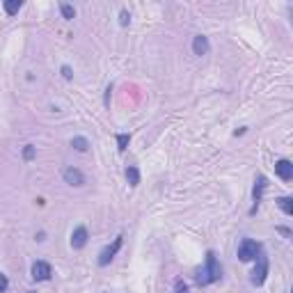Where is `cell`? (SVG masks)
<instances>
[{
  "mask_svg": "<svg viewBox=\"0 0 293 293\" xmlns=\"http://www.w3.org/2000/svg\"><path fill=\"white\" fill-rule=\"evenodd\" d=\"M60 12H62V19H67V21H71L76 16V9L69 2H60Z\"/></svg>",
  "mask_w": 293,
  "mask_h": 293,
  "instance_id": "cell-15",
  "label": "cell"
},
{
  "mask_svg": "<svg viewBox=\"0 0 293 293\" xmlns=\"http://www.w3.org/2000/svg\"><path fill=\"white\" fill-rule=\"evenodd\" d=\"M220 280H222V266H220V261L213 250H208L204 268H200V270L195 273V284H197V287H208V284H215V282H220Z\"/></svg>",
  "mask_w": 293,
  "mask_h": 293,
  "instance_id": "cell-1",
  "label": "cell"
},
{
  "mask_svg": "<svg viewBox=\"0 0 293 293\" xmlns=\"http://www.w3.org/2000/svg\"><path fill=\"white\" fill-rule=\"evenodd\" d=\"M26 293H37V291H26Z\"/></svg>",
  "mask_w": 293,
  "mask_h": 293,
  "instance_id": "cell-23",
  "label": "cell"
},
{
  "mask_svg": "<svg viewBox=\"0 0 293 293\" xmlns=\"http://www.w3.org/2000/svg\"><path fill=\"white\" fill-rule=\"evenodd\" d=\"M275 174H277L282 181H291L293 179V163L289 158H280L275 163Z\"/></svg>",
  "mask_w": 293,
  "mask_h": 293,
  "instance_id": "cell-9",
  "label": "cell"
},
{
  "mask_svg": "<svg viewBox=\"0 0 293 293\" xmlns=\"http://www.w3.org/2000/svg\"><path fill=\"white\" fill-rule=\"evenodd\" d=\"M266 186H268V179L264 176V174H259L257 179H254V190H252V208L247 211L250 215H254L257 211H259V204H261V197H264V190H266Z\"/></svg>",
  "mask_w": 293,
  "mask_h": 293,
  "instance_id": "cell-5",
  "label": "cell"
},
{
  "mask_svg": "<svg viewBox=\"0 0 293 293\" xmlns=\"http://www.w3.org/2000/svg\"><path fill=\"white\" fill-rule=\"evenodd\" d=\"M7 287H9V280H7V275L0 273V293H5Z\"/></svg>",
  "mask_w": 293,
  "mask_h": 293,
  "instance_id": "cell-21",
  "label": "cell"
},
{
  "mask_svg": "<svg viewBox=\"0 0 293 293\" xmlns=\"http://www.w3.org/2000/svg\"><path fill=\"white\" fill-rule=\"evenodd\" d=\"M128 23H131V14H128V9H121L119 12V26L126 28Z\"/></svg>",
  "mask_w": 293,
  "mask_h": 293,
  "instance_id": "cell-19",
  "label": "cell"
},
{
  "mask_svg": "<svg viewBox=\"0 0 293 293\" xmlns=\"http://www.w3.org/2000/svg\"><path fill=\"white\" fill-rule=\"evenodd\" d=\"M208 51H211L208 37H204V34H195L193 37V53L202 58V55H208Z\"/></svg>",
  "mask_w": 293,
  "mask_h": 293,
  "instance_id": "cell-10",
  "label": "cell"
},
{
  "mask_svg": "<svg viewBox=\"0 0 293 293\" xmlns=\"http://www.w3.org/2000/svg\"><path fill=\"white\" fill-rule=\"evenodd\" d=\"M174 293H190V289H188V284L183 280H176L174 282Z\"/></svg>",
  "mask_w": 293,
  "mask_h": 293,
  "instance_id": "cell-18",
  "label": "cell"
},
{
  "mask_svg": "<svg viewBox=\"0 0 293 293\" xmlns=\"http://www.w3.org/2000/svg\"><path fill=\"white\" fill-rule=\"evenodd\" d=\"M110 94H113V83L106 87V99H103V103H106V106H110Z\"/></svg>",
  "mask_w": 293,
  "mask_h": 293,
  "instance_id": "cell-22",
  "label": "cell"
},
{
  "mask_svg": "<svg viewBox=\"0 0 293 293\" xmlns=\"http://www.w3.org/2000/svg\"><path fill=\"white\" fill-rule=\"evenodd\" d=\"M60 71H62V78L64 80H73V69L69 67V64H62Z\"/></svg>",
  "mask_w": 293,
  "mask_h": 293,
  "instance_id": "cell-20",
  "label": "cell"
},
{
  "mask_svg": "<svg viewBox=\"0 0 293 293\" xmlns=\"http://www.w3.org/2000/svg\"><path fill=\"white\" fill-rule=\"evenodd\" d=\"M71 146L76 149V151L85 153L87 149H89V140H87V138H83V135H76V138L71 140Z\"/></svg>",
  "mask_w": 293,
  "mask_h": 293,
  "instance_id": "cell-12",
  "label": "cell"
},
{
  "mask_svg": "<svg viewBox=\"0 0 293 293\" xmlns=\"http://www.w3.org/2000/svg\"><path fill=\"white\" fill-rule=\"evenodd\" d=\"M121 245H124V234H119V236L113 240V245H106L103 250H101V254H99V266H101V268L108 266V264L115 259V254L121 250Z\"/></svg>",
  "mask_w": 293,
  "mask_h": 293,
  "instance_id": "cell-4",
  "label": "cell"
},
{
  "mask_svg": "<svg viewBox=\"0 0 293 293\" xmlns=\"http://www.w3.org/2000/svg\"><path fill=\"white\" fill-rule=\"evenodd\" d=\"M62 179H64V183H69V186L80 188L85 183V174L80 172L78 167H64V170H62Z\"/></svg>",
  "mask_w": 293,
  "mask_h": 293,
  "instance_id": "cell-7",
  "label": "cell"
},
{
  "mask_svg": "<svg viewBox=\"0 0 293 293\" xmlns=\"http://www.w3.org/2000/svg\"><path fill=\"white\" fill-rule=\"evenodd\" d=\"M2 7H5L7 16H14V14H19V9L23 7V2H21V0H5Z\"/></svg>",
  "mask_w": 293,
  "mask_h": 293,
  "instance_id": "cell-13",
  "label": "cell"
},
{
  "mask_svg": "<svg viewBox=\"0 0 293 293\" xmlns=\"http://www.w3.org/2000/svg\"><path fill=\"white\" fill-rule=\"evenodd\" d=\"M30 275H32L34 282H48L53 275V268L48 261H34L32 268H30Z\"/></svg>",
  "mask_w": 293,
  "mask_h": 293,
  "instance_id": "cell-6",
  "label": "cell"
},
{
  "mask_svg": "<svg viewBox=\"0 0 293 293\" xmlns=\"http://www.w3.org/2000/svg\"><path fill=\"white\" fill-rule=\"evenodd\" d=\"M126 181H128V186L135 188L138 183H140V170L135 165H128L126 167Z\"/></svg>",
  "mask_w": 293,
  "mask_h": 293,
  "instance_id": "cell-11",
  "label": "cell"
},
{
  "mask_svg": "<svg viewBox=\"0 0 293 293\" xmlns=\"http://www.w3.org/2000/svg\"><path fill=\"white\" fill-rule=\"evenodd\" d=\"M275 202H277V206L287 215H293V197H277Z\"/></svg>",
  "mask_w": 293,
  "mask_h": 293,
  "instance_id": "cell-14",
  "label": "cell"
},
{
  "mask_svg": "<svg viewBox=\"0 0 293 293\" xmlns=\"http://www.w3.org/2000/svg\"><path fill=\"white\" fill-rule=\"evenodd\" d=\"M264 252V245L259 240H252V238H243L238 243V259L240 261H257V257Z\"/></svg>",
  "mask_w": 293,
  "mask_h": 293,
  "instance_id": "cell-2",
  "label": "cell"
},
{
  "mask_svg": "<svg viewBox=\"0 0 293 293\" xmlns=\"http://www.w3.org/2000/svg\"><path fill=\"white\" fill-rule=\"evenodd\" d=\"M268 270H270V261H268V257L264 252L257 257V266H254L252 270V277H250V282H252L254 287H261L264 282H266L268 277Z\"/></svg>",
  "mask_w": 293,
  "mask_h": 293,
  "instance_id": "cell-3",
  "label": "cell"
},
{
  "mask_svg": "<svg viewBox=\"0 0 293 293\" xmlns=\"http://www.w3.org/2000/svg\"><path fill=\"white\" fill-rule=\"evenodd\" d=\"M34 153H37V149H34V145H26L23 146V160H32Z\"/></svg>",
  "mask_w": 293,
  "mask_h": 293,
  "instance_id": "cell-17",
  "label": "cell"
},
{
  "mask_svg": "<svg viewBox=\"0 0 293 293\" xmlns=\"http://www.w3.org/2000/svg\"><path fill=\"white\" fill-rule=\"evenodd\" d=\"M128 142H131V135H128V133H119V135H117V149H119L121 153L126 151Z\"/></svg>",
  "mask_w": 293,
  "mask_h": 293,
  "instance_id": "cell-16",
  "label": "cell"
},
{
  "mask_svg": "<svg viewBox=\"0 0 293 293\" xmlns=\"http://www.w3.org/2000/svg\"><path fill=\"white\" fill-rule=\"evenodd\" d=\"M87 240H89V232H87V227H76L71 234V247L73 250H83L87 245Z\"/></svg>",
  "mask_w": 293,
  "mask_h": 293,
  "instance_id": "cell-8",
  "label": "cell"
}]
</instances>
